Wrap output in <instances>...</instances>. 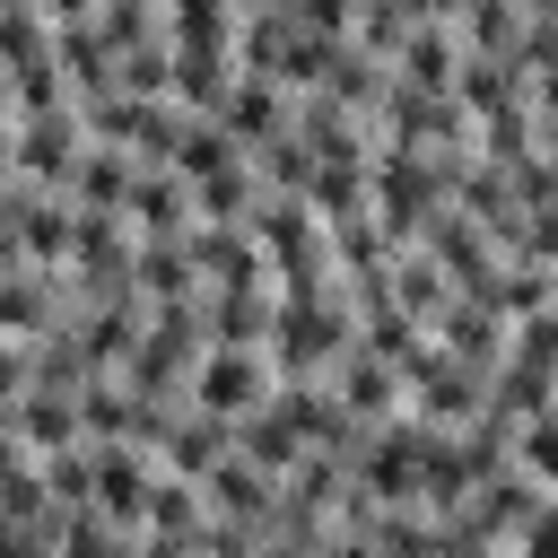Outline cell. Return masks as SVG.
Returning a JSON list of instances; mask_svg holds the SVG:
<instances>
[{
  "label": "cell",
  "mask_w": 558,
  "mask_h": 558,
  "mask_svg": "<svg viewBox=\"0 0 558 558\" xmlns=\"http://www.w3.org/2000/svg\"><path fill=\"white\" fill-rule=\"evenodd\" d=\"M418 244L436 253V270L453 279V296H488V279H497V262H506V253H497V244H488V235H480V227H471L453 201H445V209L418 227Z\"/></svg>",
  "instance_id": "obj_5"
},
{
  "label": "cell",
  "mask_w": 558,
  "mask_h": 558,
  "mask_svg": "<svg viewBox=\"0 0 558 558\" xmlns=\"http://www.w3.org/2000/svg\"><path fill=\"white\" fill-rule=\"evenodd\" d=\"M384 279H392V305H401L410 323H436V314L453 305V279L436 270V253H427V244H392Z\"/></svg>",
  "instance_id": "obj_19"
},
{
  "label": "cell",
  "mask_w": 558,
  "mask_h": 558,
  "mask_svg": "<svg viewBox=\"0 0 558 558\" xmlns=\"http://www.w3.org/2000/svg\"><path fill=\"white\" fill-rule=\"evenodd\" d=\"M183 253H192V279H201V288H253V279H262V244H253L244 227H209V218H192ZM262 288H270V279H262Z\"/></svg>",
  "instance_id": "obj_10"
},
{
  "label": "cell",
  "mask_w": 558,
  "mask_h": 558,
  "mask_svg": "<svg viewBox=\"0 0 558 558\" xmlns=\"http://www.w3.org/2000/svg\"><path fill=\"white\" fill-rule=\"evenodd\" d=\"M323 384H331L357 418H392V410H401V375H392V357H375L366 340H349V349L323 366Z\"/></svg>",
  "instance_id": "obj_12"
},
{
  "label": "cell",
  "mask_w": 558,
  "mask_h": 558,
  "mask_svg": "<svg viewBox=\"0 0 558 558\" xmlns=\"http://www.w3.org/2000/svg\"><path fill=\"white\" fill-rule=\"evenodd\" d=\"M131 174H140V166H131V148H113V140H87L61 192H70L78 209H122V201H131Z\"/></svg>",
  "instance_id": "obj_20"
},
{
  "label": "cell",
  "mask_w": 558,
  "mask_h": 558,
  "mask_svg": "<svg viewBox=\"0 0 558 558\" xmlns=\"http://www.w3.org/2000/svg\"><path fill=\"white\" fill-rule=\"evenodd\" d=\"M366 541H375V558H445V523L427 506H375Z\"/></svg>",
  "instance_id": "obj_22"
},
{
  "label": "cell",
  "mask_w": 558,
  "mask_h": 558,
  "mask_svg": "<svg viewBox=\"0 0 558 558\" xmlns=\"http://www.w3.org/2000/svg\"><path fill=\"white\" fill-rule=\"evenodd\" d=\"M9 410H17V436H26V453H61V445H87V436H78V392L26 384Z\"/></svg>",
  "instance_id": "obj_21"
},
{
  "label": "cell",
  "mask_w": 558,
  "mask_h": 558,
  "mask_svg": "<svg viewBox=\"0 0 558 558\" xmlns=\"http://www.w3.org/2000/svg\"><path fill=\"white\" fill-rule=\"evenodd\" d=\"M113 87H122V96H166V87H174V44L148 35V44H131V52H113Z\"/></svg>",
  "instance_id": "obj_30"
},
{
  "label": "cell",
  "mask_w": 558,
  "mask_h": 558,
  "mask_svg": "<svg viewBox=\"0 0 558 558\" xmlns=\"http://www.w3.org/2000/svg\"><path fill=\"white\" fill-rule=\"evenodd\" d=\"M17 392H26V340L0 331V401H17Z\"/></svg>",
  "instance_id": "obj_35"
},
{
  "label": "cell",
  "mask_w": 558,
  "mask_h": 558,
  "mask_svg": "<svg viewBox=\"0 0 558 558\" xmlns=\"http://www.w3.org/2000/svg\"><path fill=\"white\" fill-rule=\"evenodd\" d=\"M140 549V532H122V523H105L96 506H78V514H61V532H52V558H131Z\"/></svg>",
  "instance_id": "obj_28"
},
{
  "label": "cell",
  "mask_w": 558,
  "mask_h": 558,
  "mask_svg": "<svg viewBox=\"0 0 558 558\" xmlns=\"http://www.w3.org/2000/svg\"><path fill=\"white\" fill-rule=\"evenodd\" d=\"M0 183H9V113H0Z\"/></svg>",
  "instance_id": "obj_37"
},
{
  "label": "cell",
  "mask_w": 558,
  "mask_h": 558,
  "mask_svg": "<svg viewBox=\"0 0 558 558\" xmlns=\"http://www.w3.org/2000/svg\"><path fill=\"white\" fill-rule=\"evenodd\" d=\"M462 52H514L523 44V0H453Z\"/></svg>",
  "instance_id": "obj_24"
},
{
  "label": "cell",
  "mask_w": 558,
  "mask_h": 558,
  "mask_svg": "<svg viewBox=\"0 0 558 558\" xmlns=\"http://www.w3.org/2000/svg\"><path fill=\"white\" fill-rule=\"evenodd\" d=\"M349 340H357L349 296H279L262 357H270V375H279V384H314V375H323V366H331Z\"/></svg>",
  "instance_id": "obj_1"
},
{
  "label": "cell",
  "mask_w": 558,
  "mask_h": 558,
  "mask_svg": "<svg viewBox=\"0 0 558 558\" xmlns=\"http://www.w3.org/2000/svg\"><path fill=\"white\" fill-rule=\"evenodd\" d=\"M218 122H227V140H235V148H262V140H279V131L296 122V96H288L279 78H253V70H235V87H227Z\"/></svg>",
  "instance_id": "obj_9"
},
{
  "label": "cell",
  "mask_w": 558,
  "mask_h": 558,
  "mask_svg": "<svg viewBox=\"0 0 558 558\" xmlns=\"http://www.w3.org/2000/svg\"><path fill=\"white\" fill-rule=\"evenodd\" d=\"M288 17H296L305 35H349V26H357V0H288Z\"/></svg>",
  "instance_id": "obj_32"
},
{
  "label": "cell",
  "mask_w": 558,
  "mask_h": 558,
  "mask_svg": "<svg viewBox=\"0 0 558 558\" xmlns=\"http://www.w3.org/2000/svg\"><path fill=\"white\" fill-rule=\"evenodd\" d=\"M453 70H462V35L453 26H410L401 52H392V78L418 87V96H453Z\"/></svg>",
  "instance_id": "obj_16"
},
{
  "label": "cell",
  "mask_w": 558,
  "mask_h": 558,
  "mask_svg": "<svg viewBox=\"0 0 558 558\" xmlns=\"http://www.w3.org/2000/svg\"><path fill=\"white\" fill-rule=\"evenodd\" d=\"M96 453V514L105 523H122V532H140L148 523V480H157V453H140V445H87Z\"/></svg>",
  "instance_id": "obj_7"
},
{
  "label": "cell",
  "mask_w": 558,
  "mask_h": 558,
  "mask_svg": "<svg viewBox=\"0 0 558 558\" xmlns=\"http://www.w3.org/2000/svg\"><path fill=\"white\" fill-rule=\"evenodd\" d=\"M366 209H375L384 244H418V227L445 209V192H436V174L410 148H375L366 157Z\"/></svg>",
  "instance_id": "obj_2"
},
{
  "label": "cell",
  "mask_w": 558,
  "mask_h": 558,
  "mask_svg": "<svg viewBox=\"0 0 558 558\" xmlns=\"http://www.w3.org/2000/svg\"><path fill=\"white\" fill-rule=\"evenodd\" d=\"M514 462H523L541 488H558V401H541L532 418H514Z\"/></svg>",
  "instance_id": "obj_31"
},
{
  "label": "cell",
  "mask_w": 558,
  "mask_h": 558,
  "mask_svg": "<svg viewBox=\"0 0 558 558\" xmlns=\"http://www.w3.org/2000/svg\"><path fill=\"white\" fill-rule=\"evenodd\" d=\"M131 288H140V305L201 296V279H192V253H183V244H140V253H131Z\"/></svg>",
  "instance_id": "obj_23"
},
{
  "label": "cell",
  "mask_w": 558,
  "mask_h": 558,
  "mask_svg": "<svg viewBox=\"0 0 558 558\" xmlns=\"http://www.w3.org/2000/svg\"><path fill=\"white\" fill-rule=\"evenodd\" d=\"M35 17H44V26H87L96 0H35Z\"/></svg>",
  "instance_id": "obj_36"
},
{
  "label": "cell",
  "mask_w": 558,
  "mask_h": 558,
  "mask_svg": "<svg viewBox=\"0 0 558 558\" xmlns=\"http://www.w3.org/2000/svg\"><path fill=\"white\" fill-rule=\"evenodd\" d=\"M506 549H514V558H558V506L541 497V506H532V523H523Z\"/></svg>",
  "instance_id": "obj_33"
},
{
  "label": "cell",
  "mask_w": 558,
  "mask_h": 558,
  "mask_svg": "<svg viewBox=\"0 0 558 558\" xmlns=\"http://www.w3.org/2000/svg\"><path fill=\"white\" fill-rule=\"evenodd\" d=\"M78 148H87V122H78V105L9 122V174H17V183H44V192H61V183H70V166H78Z\"/></svg>",
  "instance_id": "obj_3"
},
{
  "label": "cell",
  "mask_w": 558,
  "mask_h": 558,
  "mask_svg": "<svg viewBox=\"0 0 558 558\" xmlns=\"http://www.w3.org/2000/svg\"><path fill=\"white\" fill-rule=\"evenodd\" d=\"M235 157H244V148H235V140H227V122H218V113H192V122H183V140H174V157H166V166H174V174H183V183H201V174H218V166H235Z\"/></svg>",
  "instance_id": "obj_27"
},
{
  "label": "cell",
  "mask_w": 558,
  "mask_h": 558,
  "mask_svg": "<svg viewBox=\"0 0 558 558\" xmlns=\"http://www.w3.org/2000/svg\"><path fill=\"white\" fill-rule=\"evenodd\" d=\"M270 384H279V375H270L262 349H218V340H209L201 366H192V384H183V401H192V410H218V418H244V410L270 401Z\"/></svg>",
  "instance_id": "obj_4"
},
{
  "label": "cell",
  "mask_w": 558,
  "mask_h": 558,
  "mask_svg": "<svg viewBox=\"0 0 558 558\" xmlns=\"http://www.w3.org/2000/svg\"><path fill=\"white\" fill-rule=\"evenodd\" d=\"M218 453H235V418H218V410H174V427H166V445H157V471H174V480H209V462Z\"/></svg>",
  "instance_id": "obj_13"
},
{
  "label": "cell",
  "mask_w": 558,
  "mask_h": 558,
  "mask_svg": "<svg viewBox=\"0 0 558 558\" xmlns=\"http://www.w3.org/2000/svg\"><path fill=\"white\" fill-rule=\"evenodd\" d=\"M157 9H166V44H227L235 52L244 0H157Z\"/></svg>",
  "instance_id": "obj_26"
},
{
  "label": "cell",
  "mask_w": 558,
  "mask_h": 558,
  "mask_svg": "<svg viewBox=\"0 0 558 558\" xmlns=\"http://www.w3.org/2000/svg\"><path fill=\"white\" fill-rule=\"evenodd\" d=\"M201 514H209V497H201V480H174V471H157V480H148V523H140V532H166V541H192V532H201Z\"/></svg>",
  "instance_id": "obj_25"
},
{
  "label": "cell",
  "mask_w": 558,
  "mask_h": 558,
  "mask_svg": "<svg viewBox=\"0 0 558 558\" xmlns=\"http://www.w3.org/2000/svg\"><path fill=\"white\" fill-rule=\"evenodd\" d=\"M201 497H209V514H244V523H262V532H270L279 480H270V471H253L244 453H218V462H209V480H201Z\"/></svg>",
  "instance_id": "obj_17"
},
{
  "label": "cell",
  "mask_w": 558,
  "mask_h": 558,
  "mask_svg": "<svg viewBox=\"0 0 558 558\" xmlns=\"http://www.w3.org/2000/svg\"><path fill=\"white\" fill-rule=\"evenodd\" d=\"M61 323V270L26 262V270H0V331L9 340H44Z\"/></svg>",
  "instance_id": "obj_14"
},
{
  "label": "cell",
  "mask_w": 558,
  "mask_h": 558,
  "mask_svg": "<svg viewBox=\"0 0 558 558\" xmlns=\"http://www.w3.org/2000/svg\"><path fill=\"white\" fill-rule=\"evenodd\" d=\"M427 340H436L445 357H462L471 375H497V357H506V314L480 305V296H453V305L427 323Z\"/></svg>",
  "instance_id": "obj_8"
},
{
  "label": "cell",
  "mask_w": 558,
  "mask_h": 558,
  "mask_svg": "<svg viewBox=\"0 0 558 558\" xmlns=\"http://www.w3.org/2000/svg\"><path fill=\"white\" fill-rule=\"evenodd\" d=\"M253 157V174H262V192H305L314 183V148L296 140V122L279 131V140H262V148H244Z\"/></svg>",
  "instance_id": "obj_29"
},
{
  "label": "cell",
  "mask_w": 558,
  "mask_h": 558,
  "mask_svg": "<svg viewBox=\"0 0 558 558\" xmlns=\"http://www.w3.org/2000/svg\"><path fill=\"white\" fill-rule=\"evenodd\" d=\"M305 558H375V541H366V532H349V523H331V532H323Z\"/></svg>",
  "instance_id": "obj_34"
},
{
  "label": "cell",
  "mask_w": 558,
  "mask_h": 558,
  "mask_svg": "<svg viewBox=\"0 0 558 558\" xmlns=\"http://www.w3.org/2000/svg\"><path fill=\"white\" fill-rule=\"evenodd\" d=\"M244 9H253V0H244Z\"/></svg>",
  "instance_id": "obj_38"
},
{
  "label": "cell",
  "mask_w": 558,
  "mask_h": 558,
  "mask_svg": "<svg viewBox=\"0 0 558 558\" xmlns=\"http://www.w3.org/2000/svg\"><path fill=\"white\" fill-rule=\"evenodd\" d=\"M235 453H244L253 471H270V480H288V471L305 462V436H296V418L279 410V384H270V401H262V410H244V418H235Z\"/></svg>",
  "instance_id": "obj_15"
},
{
  "label": "cell",
  "mask_w": 558,
  "mask_h": 558,
  "mask_svg": "<svg viewBox=\"0 0 558 558\" xmlns=\"http://www.w3.org/2000/svg\"><path fill=\"white\" fill-rule=\"evenodd\" d=\"M122 218H131L140 244H183V235H192V183H183L174 166H140Z\"/></svg>",
  "instance_id": "obj_6"
},
{
  "label": "cell",
  "mask_w": 558,
  "mask_h": 558,
  "mask_svg": "<svg viewBox=\"0 0 558 558\" xmlns=\"http://www.w3.org/2000/svg\"><path fill=\"white\" fill-rule=\"evenodd\" d=\"M270 314H279V296L253 279V288H201V331L218 340V349H262L270 340Z\"/></svg>",
  "instance_id": "obj_11"
},
{
  "label": "cell",
  "mask_w": 558,
  "mask_h": 558,
  "mask_svg": "<svg viewBox=\"0 0 558 558\" xmlns=\"http://www.w3.org/2000/svg\"><path fill=\"white\" fill-rule=\"evenodd\" d=\"M227 87H235V52L227 44H174V105L183 113H218L227 105Z\"/></svg>",
  "instance_id": "obj_18"
}]
</instances>
